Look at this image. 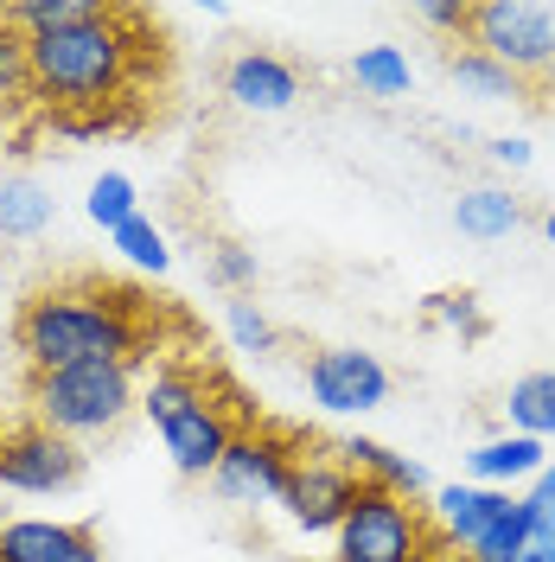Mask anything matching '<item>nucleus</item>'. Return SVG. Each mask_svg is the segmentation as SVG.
<instances>
[{
	"label": "nucleus",
	"mask_w": 555,
	"mask_h": 562,
	"mask_svg": "<svg viewBox=\"0 0 555 562\" xmlns=\"http://www.w3.org/2000/svg\"><path fill=\"white\" fill-rule=\"evenodd\" d=\"M530 543H536V512H530V498H511V505H505V518H498L473 550H466V562H518Z\"/></svg>",
	"instance_id": "19"
},
{
	"label": "nucleus",
	"mask_w": 555,
	"mask_h": 562,
	"mask_svg": "<svg viewBox=\"0 0 555 562\" xmlns=\"http://www.w3.org/2000/svg\"><path fill=\"white\" fill-rule=\"evenodd\" d=\"M90 13H97V0H13V7H0V20H7L20 38L77 26V20H90Z\"/></svg>",
	"instance_id": "20"
},
{
	"label": "nucleus",
	"mask_w": 555,
	"mask_h": 562,
	"mask_svg": "<svg viewBox=\"0 0 555 562\" xmlns=\"http://www.w3.org/2000/svg\"><path fill=\"white\" fill-rule=\"evenodd\" d=\"M287 480H294L287 441H275V435H237L224 448V460H217V473H211V492L224 505H281Z\"/></svg>",
	"instance_id": "9"
},
{
	"label": "nucleus",
	"mask_w": 555,
	"mask_h": 562,
	"mask_svg": "<svg viewBox=\"0 0 555 562\" xmlns=\"http://www.w3.org/2000/svg\"><path fill=\"white\" fill-rule=\"evenodd\" d=\"M339 454H346V467L364 486H383V492H396V498H409V505L428 492V473H421L416 460L396 454V448H383V441H371V435H351Z\"/></svg>",
	"instance_id": "14"
},
{
	"label": "nucleus",
	"mask_w": 555,
	"mask_h": 562,
	"mask_svg": "<svg viewBox=\"0 0 555 562\" xmlns=\"http://www.w3.org/2000/svg\"><path fill=\"white\" fill-rule=\"evenodd\" d=\"M434 550L428 518L409 498L383 486H358V505L346 512V525L332 530V557L339 562H416Z\"/></svg>",
	"instance_id": "5"
},
{
	"label": "nucleus",
	"mask_w": 555,
	"mask_h": 562,
	"mask_svg": "<svg viewBox=\"0 0 555 562\" xmlns=\"http://www.w3.org/2000/svg\"><path fill=\"white\" fill-rule=\"evenodd\" d=\"M26 65H33V90L52 97L58 109L65 103H109V97L128 83V65H135L128 13L97 7V13L77 20V26L26 38Z\"/></svg>",
	"instance_id": "2"
},
{
	"label": "nucleus",
	"mask_w": 555,
	"mask_h": 562,
	"mask_svg": "<svg viewBox=\"0 0 555 562\" xmlns=\"http://www.w3.org/2000/svg\"><path fill=\"white\" fill-rule=\"evenodd\" d=\"M351 83H358L364 97H403V90H409V58H403L396 45H364V52L351 58Z\"/></svg>",
	"instance_id": "22"
},
{
	"label": "nucleus",
	"mask_w": 555,
	"mask_h": 562,
	"mask_svg": "<svg viewBox=\"0 0 555 562\" xmlns=\"http://www.w3.org/2000/svg\"><path fill=\"white\" fill-rule=\"evenodd\" d=\"M543 441L530 435H498V441H479L466 467H473V486H491V492H511V480H536L543 473Z\"/></svg>",
	"instance_id": "15"
},
{
	"label": "nucleus",
	"mask_w": 555,
	"mask_h": 562,
	"mask_svg": "<svg viewBox=\"0 0 555 562\" xmlns=\"http://www.w3.org/2000/svg\"><path fill=\"white\" fill-rule=\"evenodd\" d=\"M83 480V454H77V441L65 435H52L45 422H26V428H13V435H0V486L7 492H70Z\"/></svg>",
	"instance_id": "7"
},
{
	"label": "nucleus",
	"mask_w": 555,
	"mask_h": 562,
	"mask_svg": "<svg viewBox=\"0 0 555 562\" xmlns=\"http://www.w3.org/2000/svg\"><path fill=\"white\" fill-rule=\"evenodd\" d=\"M466 38H473V52H486L491 65H505L518 83H530V77H543L555 65V7L486 0V7H473Z\"/></svg>",
	"instance_id": "6"
},
{
	"label": "nucleus",
	"mask_w": 555,
	"mask_h": 562,
	"mask_svg": "<svg viewBox=\"0 0 555 562\" xmlns=\"http://www.w3.org/2000/svg\"><path fill=\"white\" fill-rule=\"evenodd\" d=\"M140 409L154 416V428H160V441H167V454H173V467H179V480H211L217 460H224V448L237 441L230 416H224L205 396V384H199L192 371H179V364H167V371L147 378Z\"/></svg>",
	"instance_id": "4"
},
{
	"label": "nucleus",
	"mask_w": 555,
	"mask_h": 562,
	"mask_svg": "<svg viewBox=\"0 0 555 562\" xmlns=\"http://www.w3.org/2000/svg\"><path fill=\"white\" fill-rule=\"evenodd\" d=\"M505 416H511V435H530V441L555 435V371H523L505 396Z\"/></svg>",
	"instance_id": "18"
},
{
	"label": "nucleus",
	"mask_w": 555,
	"mask_h": 562,
	"mask_svg": "<svg viewBox=\"0 0 555 562\" xmlns=\"http://www.w3.org/2000/svg\"><path fill=\"white\" fill-rule=\"evenodd\" d=\"M486 154H491V160H498V167H530V140H518V135L491 140Z\"/></svg>",
	"instance_id": "30"
},
{
	"label": "nucleus",
	"mask_w": 555,
	"mask_h": 562,
	"mask_svg": "<svg viewBox=\"0 0 555 562\" xmlns=\"http://www.w3.org/2000/svg\"><path fill=\"white\" fill-rule=\"evenodd\" d=\"M505 505H511V492H491V486H441L434 492L441 530H448V543H460V550H473L505 518Z\"/></svg>",
	"instance_id": "13"
},
{
	"label": "nucleus",
	"mask_w": 555,
	"mask_h": 562,
	"mask_svg": "<svg viewBox=\"0 0 555 562\" xmlns=\"http://www.w3.org/2000/svg\"><path fill=\"white\" fill-rule=\"evenodd\" d=\"M224 97L249 115H281V109L301 103V70L275 52H237L224 65Z\"/></svg>",
	"instance_id": "11"
},
{
	"label": "nucleus",
	"mask_w": 555,
	"mask_h": 562,
	"mask_svg": "<svg viewBox=\"0 0 555 562\" xmlns=\"http://www.w3.org/2000/svg\"><path fill=\"white\" fill-rule=\"evenodd\" d=\"M428 326H453L460 339H486L491 333V319L479 314V294H428Z\"/></svg>",
	"instance_id": "25"
},
{
	"label": "nucleus",
	"mask_w": 555,
	"mask_h": 562,
	"mask_svg": "<svg viewBox=\"0 0 555 562\" xmlns=\"http://www.w3.org/2000/svg\"><path fill=\"white\" fill-rule=\"evenodd\" d=\"M83 211H90V224L97 231H122L128 217H140V199H135V179L128 173H103L97 186H90V199H83Z\"/></svg>",
	"instance_id": "23"
},
{
	"label": "nucleus",
	"mask_w": 555,
	"mask_h": 562,
	"mask_svg": "<svg viewBox=\"0 0 555 562\" xmlns=\"http://www.w3.org/2000/svg\"><path fill=\"white\" fill-rule=\"evenodd\" d=\"M518 562H555V550H536V543H530V550H523Z\"/></svg>",
	"instance_id": "33"
},
{
	"label": "nucleus",
	"mask_w": 555,
	"mask_h": 562,
	"mask_svg": "<svg viewBox=\"0 0 555 562\" xmlns=\"http://www.w3.org/2000/svg\"><path fill=\"white\" fill-rule=\"evenodd\" d=\"M543 97H555V65H550V70H543Z\"/></svg>",
	"instance_id": "34"
},
{
	"label": "nucleus",
	"mask_w": 555,
	"mask_h": 562,
	"mask_svg": "<svg viewBox=\"0 0 555 562\" xmlns=\"http://www.w3.org/2000/svg\"><path fill=\"white\" fill-rule=\"evenodd\" d=\"M448 70L460 77V90H473V97H491V103H505V97H530V83H518L505 65H491L486 52H448Z\"/></svg>",
	"instance_id": "21"
},
{
	"label": "nucleus",
	"mask_w": 555,
	"mask_h": 562,
	"mask_svg": "<svg viewBox=\"0 0 555 562\" xmlns=\"http://www.w3.org/2000/svg\"><path fill=\"white\" fill-rule=\"evenodd\" d=\"M13 339L33 358V371H70V364H103V358H140V319L122 294L45 288L20 307Z\"/></svg>",
	"instance_id": "1"
},
{
	"label": "nucleus",
	"mask_w": 555,
	"mask_h": 562,
	"mask_svg": "<svg viewBox=\"0 0 555 562\" xmlns=\"http://www.w3.org/2000/svg\"><path fill=\"white\" fill-rule=\"evenodd\" d=\"M0 154H7V115H0Z\"/></svg>",
	"instance_id": "37"
},
{
	"label": "nucleus",
	"mask_w": 555,
	"mask_h": 562,
	"mask_svg": "<svg viewBox=\"0 0 555 562\" xmlns=\"http://www.w3.org/2000/svg\"><path fill=\"white\" fill-rule=\"evenodd\" d=\"M530 512H536V550H555V505H536L530 498Z\"/></svg>",
	"instance_id": "31"
},
{
	"label": "nucleus",
	"mask_w": 555,
	"mask_h": 562,
	"mask_svg": "<svg viewBox=\"0 0 555 562\" xmlns=\"http://www.w3.org/2000/svg\"><path fill=\"white\" fill-rule=\"evenodd\" d=\"M518 224H523V205L511 192H498V186H479V192H466V199L453 205V231H460V237H479V244L511 237Z\"/></svg>",
	"instance_id": "16"
},
{
	"label": "nucleus",
	"mask_w": 555,
	"mask_h": 562,
	"mask_svg": "<svg viewBox=\"0 0 555 562\" xmlns=\"http://www.w3.org/2000/svg\"><path fill=\"white\" fill-rule=\"evenodd\" d=\"M109 244L122 249V262H135V269H147V276H167V269H173V249H167V237H160L147 217H128Z\"/></svg>",
	"instance_id": "24"
},
{
	"label": "nucleus",
	"mask_w": 555,
	"mask_h": 562,
	"mask_svg": "<svg viewBox=\"0 0 555 562\" xmlns=\"http://www.w3.org/2000/svg\"><path fill=\"white\" fill-rule=\"evenodd\" d=\"M0 562H103V543L90 525L13 518V525H0Z\"/></svg>",
	"instance_id": "12"
},
{
	"label": "nucleus",
	"mask_w": 555,
	"mask_h": 562,
	"mask_svg": "<svg viewBox=\"0 0 555 562\" xmlns=\"http://www.w3.org/2000/svg\"><path fill=\"white\" fill-rule=\"evenodd\" d=\"M26 90H33L26 38H20L13 26H7V20H0V109H7V103H26Z\"/></svg>",
	"instance_id": "27"
},
{
	"label": "nucleus",
	"mask_w": 555,
	"mask_h": 562,
	"mask_svg": "<svg viewBox=\"0 0 555 562\" xmlns=\"http://www.w3.org/2000/svg\"><path fill=\"white\" fill-rule=\"evenodd\" d=\"M128 409H140L135 358H103V364H70V371H33V416L65 435V441H97L122 428Z\"/></svg>",
	"instance_id": "3"
},
{
	"label": "nucleus",
	"mask_w": 555,
	"mask_h": 562,
	"mask_svg": "<svg viewBox=\"0 0 555 562\" xmlns=\"http://www.w3.org/2000/svg\"><path fill=\"white\" fill-rule=\"evenodd\" d=\"M224 326H230V346L249 351V358H269L275 351V326H269V314L256 301H230L224 307Z\"/></svg>",
	"instance_id": "26"
},
{
	"label": "nucleus",
	"mask_w": 555,
	"mask_h": 562,
	"mask_svg": "<svg viewBox=\"0 0 555 562\" xmlns=\"http://www.w3.org/2000/svg\"><path fill=\"white\" fill-rule=\"evenodd\" d=\"M421 26H434V33H466V20H473V7H441V0H421L416 7Z\"/></svg>",
	"instance_id": "29"
},
{
	"label": "nucleus",
	"mask_w": 555,
	"mask_h": 562,
	"mask_svg": "<svg viewBox=\"0 0 555 562\" xmlns=\"http://www.w3.org/2000/svg\"><path fill=\"white\" fill-rule=\"evenodd\" d=\"M52 192L38 186L33 173H13V179H0V237H38L45 224H52Z\"/></svg>",
	"instance_id": "17"
},
{
	"label": "nucleus",
	"mask_w": 555,
	"mask_h": 562,
	"mask_svg": "<svg viewBox=\"0 0 555 562\" xmlns=\"http://www.w3.org/2000/svg\"><path fill=\"white\" fill-rule=\"evenodd\" d=\"M543 237H550V244H555V211H550V217H543Z\"/></svg>",
	"instance_id": "35"
},
{
	"label": "nucleus",
	"mask_w": 555,
	"mask_h": 562,
	"mask_svg": "<svg viewBox=\"0 0 555 562\" xmlns=\"http://www.w3.org/2000/svg\"><path fill=\"white\" fill-rule=\"evenodd\" d=\"M523 498H536V505H555V460H543V473L530 480V492Z\"/></svg>",
	"instance_id": "32"
},
{
	"label": "nucleus",
	"mask_w": 555,
	"mask_h": 562,
	"mask_svg": "<svg viewBox=\"0 0 555 562\" xmlns=\"http://www.w3.org/2000/svg\"><path fill=\"white\" fill-rule=\"evenodd\" d=\"M256 249H243V244H217L211 249V281L224 288V294H249L256 288Z\"/></svg>",
	"instance_id": "28"
},
{
	"label": "nucleus",
	"mask_w": 555,
	"mask_h": 562,
	"mask_svg": "<svg viewBox=\"0 0 555 562\" xmlns=\"http://www.w3.org/2000/svg\"><path fill=\"white\" fill-rule=\"evenodd\" d=\"M307 396L326 416H364L389 403V371L358 346H326L307 358Z\"/></svg>",
	"instance_id": "8"
},
{
	"label": "nucleus",
	"mask_w": 555,
	"mask_h": 562,
	"mask_svg": "<svg viewBox=\"0 0 555 562\" xmlns=\"http://www.w3.org/2000/svg\"><path fill=\"white\" fill-rule=\"evenodd\" d=\"M416 562H448V557H441V550H428V557H416Z\"/></svg>",
	"instance_id": "36"
},
{
	"label": "nucleus",
	"mask_w": 555,
	"mask_h": 562,
	"mask_svg": "<svg viewBox=\"0 0 555 562\" xmlns=\"http://www.w3.org/2000/svg\"><path fill=\"white\" fill-rule=\"evenodd\" d=\"M358 473H351L346 460H294V480L281 492V505H287V518L294 530H307V537H332V530L346 525V512L358 505Z\"/></svg>",
	"instance_id": "10"
}]
</instances>
